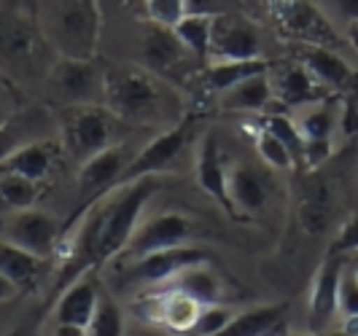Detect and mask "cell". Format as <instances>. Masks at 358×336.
<instances>
[{"label":"cell","mask_w":358,"mask_h":336,"mask_svg":"<svg viewBox=\"0 0 358 336\" xmlns=\"http://www.w3.org/2000/svg\"><path fill=\"white\" fill-rule=\"evenodd\" d=\"M318 6L329 14V19L331 17L340 19L342 27L350 24V22H358V0H318Z\"/></svg>","instance_id":"f35d334b"},{"label":"cell","mask_w":358,"mask_h":336,"mask_svg":"<svg viewBox=\"0 0 358 336\" xmlns=\"http://www.w3.org/2000/svg\"><path fill=\"white\" fill-rule=\"evenodd\" d=\"M124 122L106 108L103 103H84V105H62L57 116V138L62 154L76 164L116 145L122 138Z\"/></svg>","instance_id":"277c9868"},{"label":"cell","mask_w":358,"mask_h":336,"mask_svg":"<svg viewBox=\"0 0 358 336\" xmlns=\"http://www.w3.org/2000/svg\"><path fill=\"white\" fill-rule=\"evenodd\" d=\"M17 110V105H14V100L8 97V92H6V87H0V124L11 116Z\"/></svg>","instance_id":"b9f144b4"},{"label":"cell","mask_w":358,"mask_h":336,"mask_svg":"<svg viewBox=\"0 0 358 336\" xmlns=\"http://www.w3.org/2000/svg\"><path fill=\"white\" fill-rule=\"evenodd\" d=\"M199 234H202L199 221L192 218V215H186V212L164 210V212H157V215H148V218L141 215V221L132 229L124 250L119 253V258L129 261V258H138V256L154 253V250L197 242Z\"/></svg>","instance_id":"9c48e42d"},{"label":"cell","mask_w":358,"mask_h":336,"mask_svg":"<svg viewBox=\"0 0 358 336\" xmlns=\"http://www.w3.org/2000/svg\"><path fill=\"white\" fill-rule=\"evenodd\" d=\"M342 30H345V41L350 43V49L358 54V22H350V24H345Z\"/></svg>","instance_id":"7bdbcfd3"},{"label":"cell","mask_w":358,"mask_h":336,"mask_svg":"<svg viewBox=\"0 0 358 336\" xmlns=\"http://www.w3.org/2000/svg\"><path fill=\"white\" fill-rule=\"evenodd\" d=\"M97 272H84L78 275L73 283H68L49 307V318L54 328H78L87 336V326L94 312V304L100 296V285H97Z\"/></svg>","instance_id":"ac0fdd59"},{"label":"cell","mask_w":358,"mask_h":336,"mask_svg":"<svg viewBox=\"0 0 358 336\" xmlns=\"http://www.w3.org/2000/svg\"><path fill=\"white\" fill-rule=\"evenodd\" d=\"M19 296V288L3 272H0V304H6V301H11V299H17Z\"/></svg>","instance_id":"60d3db41"},{"label":"cell","mask_w":358,"mask_h":336,"mask_svg":"<svg viewBox=\"0 0 358 336\" xmlns=\"http://www.w3.org/2000/svg\"><path fill=\"white\" fill-rule=\"evenodd\" d=\"M337 304H340V320L345 331H356L358 328V277L348 261H342L340 285H337Z\"/></svg>","instance_id":"e575fe53"},{"label":"cell","mask_w":358,"mask_h":336,"mask_svg":"<svg viewBox=\"0 0 358 336\" xmlns=\"http://www.w3.org/2000/svg\"><path fill=\"white\" fill-rule=\"evenodd\" d=\"M329 253L334 256H348V253H358V215L345 218L342 224H337V234L331 240Z\"/></svg>","instance_id":"74e56055"},{"label":"cell","mask_w":358,"mask_h":336,"mask_svg":"<svg viewBox=\"0 0 358 336\" xmlns=\"http://www.w3.org/2000/svg\"><path fill=\"white\" fill-rule=\"evenodd\" d=\"M269 65L272 62H267L264 57H259V59H208L205 68L199 71V87L205 94L218 97L237 81L269 71Z\"/></svg>","instance_id":"f546056e"},{"label":"cell","mask_w":358,"mask_h":336,"mask_svg":"<svg viewBox=\"0 0 358 336\" xmlns=\"http://www.w3.org/2000/svg\"><path fill=\"white\" fill-rule=\"evenodd\" d=\"M162 186L164 183L159 175H143L132 183H122L73 218L62 231L59 253L54 258L59 261V272L54 275L52 299L78 275L97 272L100 266L119 258L145 205Z\"/></svg>","instance_id":"6da1fadb"},{"label":"cell","mask_w":358,"mask_h":336,"mask_svg":"<svg viewBox=\"0 0 358 336\" xmlns=\"http://www.w3.org/2000/svg\"><path fill=\"white\" fill-rule=\"evenodd\" d=\"M259 57H264V43L259 27L251 19L237 11L213 14L208 59H259Z\"/></svg>","instance_id":"2e32d148"},{"label":"cell","mask_w":358,"mask_h":336,"mask_svg":"<svg viewBox=\"0 0 358 336\" xmlns=\"http://www.w3.org/2000/svg\"><path fill=\"white\" fill-rule=\"evenodd\" d=\"M248 132L253 135V145H256V154H259V159L267 164L269 170H280V173H286V170H296V161H294V154L288 151V145L272 129L262 124H253L248 126Z\"/></svg>","instance_id":"1f68e13d"},{"label":"cell","mask_w":358,"mask_h":336,"mask_svg":"<svg viewBox=\"0 0 358 336\" xmlns=\"http://www.w3.org/2000/svg\"><path fill=\"white\" fill-rule=\"evenodd\" d=\"M269 81L275 100L283 103L286 108H302L307 103H315L321 97H329L331 92L323 89L307 71L299 59L280 62V65H269Z\"/></svg>","instance_id":"d4e9b609"},{"label":"cell","mask_w":358,"mask_h":336,"mask_svg":"<svg viewBox=\"0 0 358 336\" xmlns=\"http://www.w3.org/2000/svg\"><path fill=\"white\" fill-rule=\"evenodd\" d=\"M234 0H186V11H197V14H224L232 11Z\"/></svg>","instance_id":"ab89813d"},{"label":"cell","mask_w":358,"mask_h":336,"mask_svg":"<svg viewBox=\"0 0 358 336\" xmlns=\"http://www.w3.org/2000/svg\"><path fill=\"white\" fill-rule=\"evenodd\" d=\"M210 258L208 250L199 248L197 242H186V245H173V248H162L154 253H145L138 258H129L124 269L119 272V280L132 288H157L173 280L180 269Z\"/></svg>","instance_id":"5bb4252c"},{"label":"cell","mask_w":358,"mask_h":336,"mask_svg":"<svg viewBox=\"0 0 358 336\" xmlns=\"http://www.w3.org/2000/svg\"><path fill=\"white\" fill-rule=\"evenodd\" d=\"M288 304L275 301V304H259L251 309L234 312L227 328L221 331L224 336H278L288 334Z\"/></svg>","instance_id":"4316f807"},{"label":"cell","mask_w":358,"mask_h":336,"mask_svg":"<svg viewBox=\"0 0 358 336\" xmlns=\"http://www.w3.org/2000/svg\"><path fill=\"white\" fill-rule=\"evenodd\" d=\"M46 89L59 105L103 103L106 65L97 57H54L46 71Z\"/></svg>","instance_id":"52a82bcc"},{"label":"cell","mask_w":358,"mask_h":336,"mask_svg":"<svg viewBox=\"0 0 358 336\" xmlns=\"http://www.w3.org/2000/svg\"><path fill=\"white\" fill-rule=\"evenodd\" d=\"M345 261H348V266L353 269V275L358 277V253H348V256H345Z\"/></svg>","instance_id":"ee69618b"},{"label":"cell","mask_w":358,"mask_h":336,"mask_svg":"<svg viewBox=\"0 0 358 336\" xmlns=\"http://www.w3.org/2000/svg\"><path fill=\"white\" fill-rule=\"evenodd\" d=\"M294 110H296L294 124L305 140L302 170H318L334 154V135L342 124V105L334 100V94H329Z\"/></svg>","instance_id":"8fae6325"},{"label":"cell","mask_w":358,"mask_h":336,"mask_svg":"<svg viewBox=\"0 0 358 336\" xmlns=\"http://www.w3.org/2000/svg\"><path fill=\"white\" fill-rule=\"evenodd\" d=\"M59 156H62V145H59L57 135L43 138V140H33L0 159V175H19L43 183L54 173Z\"/></svg>","instance_id":"cb8c5ba5"},{"label":"cell","mask_w":358,"mask_h":336,"mask_svg":"<svg viewBox=\"0 0 358 336\" xmlns=\"http://www.w3.org/2000/svg\"><path fill=\"white\" fill-rule=\"evenodd\" d=\"M189 57H194V54L180 43L178 36L173 33V27H164V24L151 22L145 27V33L141 36V65H143L145 71L162 75L170 84L186 68Z\"/></svg>","instance_id":"d6986e66"},{"label":"cell","mask_w":358,"mask_h":336,"mask_svg":"<svg viewBox=\"0 0 358 336\" xmlns=\"http://www.w3.org/2000/svg\"><path fill=\"white\" fill-rule=\"evenodd\" d=\"M103 105L110 108L124 124L173 126L186 116L180 92L157 73L145 71L141 62L106 65Z\"/></svg>","instance_id":"7a4b0ae2"},{"label":"cell","mask_w":358,"mask_h":336,"mask_svg":"<svg viewBox=\"0 0 358 336\" xmlns=\"http://www.w3.org/2000/svg\"><path fill=\"white\" fill-rule=\"evenodd\" d=\"M49 41L41 30V22L22 8L0 11V65L17 73H36L46 62Z\"/></svg>","instance_id":"8992f818"},{"label":"cell","mask_w":358,"mask_h":336,"mask_svg":"<svg viewBox=\"0 0 358 336\" xmlns=\"http://www.w3.org/2000/svg\"><path fill=\"white\" fill-rule=\"evenodd\" d=\"M296 224L310 237H323L337 226V189L318 170H299L291 180Z\"/></svg>","instance_id":"ba28073f"},{"label":"cell","mask_w":358,"mask_h":336,"mask_svg":"<svg viewBox=\"0 0 358 336\" xmlns=\"http://www.w3.org/2000/svg\"><path fill=\"white\" fill-rule=\"evenodd\" d=\"M124 3H127V6H132V8H141L145 0H124Z\"/></svg>","instance_id":"f6af8a7d"},{"label":"cell","mask_w":358,"mask_h":336,"mask_svg":"<svg viewBox=\"0 0 358 336\" xmlns=\"http://www.w3.org/2000/svg\"><path fill=\"white\" fill-rule=\"evenodd\" d=\"M229 199H232L234 221L256 218L272 205L275 196V177L269 167L248 164V161H234L229 164Z\"/></svg>","instance_id":"9a60e30c"},{"label":"cell","mask_w":358,"mask_h":336,"mask_svg":"<svg viewBox=\"0 0 358 336\" xmlns=\"http://www.w3.org/2000/svg\"><path fill=\"white\" fill-rule=\"evenodd\" d=\"M345 256L326 253V258L313 275L310 299H307V331L323 334L340 320V304H337V285Z\"/></svg>","instance_id":"e0dca14e"},{"label":"cell","mask_w":358,"mask_h":336,"mask_svg":"<svg viewBox=\"0 0 358 336\" xmlns=\"http://www.w3.org/2000/svg\"><path fill=\"white\" fill-rule=\"evenodd\" d=\"M124 334V315L119 301L113 299L108 291L100 288V296L94 304V312L87 326V336H119Z\"/></svg>","instance_id":"d6a6232c"},{"label":"cell","mask_w":358,"mask_h":336,"mask_svg":"<svg viewBox=\"0 0 358 336\" xmlns=\"http://www.w3.org/2000/svg\"><path fill=\"white\" fill-rule=\"evenodd\" d=\"M232 315H234V309L227 307V301H221V304H202L197 312V320H194V326H192L189 334H194V336L221 334V331L227 328V323L232 320Z\"/></svg>","instance_id":"d590c367"},{"label":"cell","mask_w":358,"mask_h":336,"mask_svg":"<svg viewBox=\"0 0 358 336\" xmlns=\"http://www.w3.org/2000/svg\"><path fill=\"white\" fill-rule=\"evenodd\" d=\"M164 285L176 288V291L186 293V296H192L199 304H221V301H227V283L215 272V266H210V258L180 269L178 275L173 280H167Z\"/></svg>","instance_id":"83f0119b"},{"label":"cell","mask_w":358,"mask_h":336,"mask_svg":"<svg viewBox=\"0 0 358 336\" xmlns=\"http://www.w3.org/2000/svg\"><path fill=\"white\" fill-rule=\"evenodd\" d=\"M197 129L199 119L192 116V113H186L178 124L159 129L141 151H135L132 161L127 164L124 175L119 177V186L122 183H132V180H138V177L143 175H162V173H167L176 164V159L186 151V145L192 143V138L197 135Z\"/></svg>","instance_id":"30bf717a"},{"label":"cell","mask_w":358,"mask_h":336,"mask_svg":"<svg viewBox=\"0 0 358 336\" xmlns=\"http://www.w3.org/2000/svg\"><path fill=\"white\" fill-rule=\"evenodd\" d=\"M38 22L57 57H97L103 36L100 0H49Z\"/></svg>","instance_id":"3957f363"},{"label":"cell","mask_w":358,"mask_h":336,"mask_svg":"<svg viewBox=\"0 0 358 336\" xmlns=\"http://www.w3.org/2000/svg\"><path fill=\"white\" fill-rule=\"evenodd\" d=\"M267 8L278 33L288 41H296L299 46L340 49L342 43H348L318 0H267Z\"/></svg>","instance_id":"5b68a950"},{"label":"cell","mask_w":358,"mask_h":336,"mask_svg":"<svg viewBox=\"0 0 358 336\" xmlns=\"http://www.w3.org/2000/svg\"><path fill=\"white\" fill-rule=\"evenodd\" d=\"M229 164H232V161H229L224 145H221V140L215 138L213 132H210V135H202L197 156H194V177H197L199 191L210 196L229 218H234L232 199H229V189H227Z\"/></svg>","instance_id":"ffe728a7"},{"label":"cell","mask_w":358,"mask_h":336,"mask_svg":"<svg viewBox=\"0 0 358 336\" xmlns=\"http://www.w3.org/2000/svg\"><path fill=\"white\" fill-rule=\"evenodd\" d=\"M143 307L145 318L154 320L157 326L173 331V334H189L202 304L176 288L159 285V288H148L143 293Z\"/></svg>","instance_id":"44dd1931"},{"label":"cell","mask_w":358,"mask_h":336,"mask_svg":"<svg viewBox=\"0 0 358 336\" xmlns=\"http://www.w3.org/2000/svg\"><path fill=\"white\" fill-rule=\"evenodd\" d=\"M135 151L127 143H116L106 151L94 154L87 161L78 164V186H76V207L68 215L65 226L71 224L73 218L84 207H90L94 199H100L103 194H108L110 189L119 186V177L124 175L127 164L132 161Z\"/></svg>","instance_id":"4fadbf2b"},{"label":"cell","mask_w":358,"mask_h":336,"mask_svg":"<svg viewBox=\"0 0 358 336\" xmlns=\"http://www.w3.org/2000/svg\"><path fill=\"white\" fill-rule=\"evenodd\" d=\"M52 264H54L52 258L36 256V253L19 248V245L0 237V272L17 285L19 293H33V291H38L43 285V280H46Z\"/></svg>","instance_id":"484cf974"},{"label":"cell","mask_w":358,"mask_h":336,"mask_svg":"<svg viewBox=\"0 0 358 336\" xmlns=\"http://www.w3.org/2000/svg\"><path fill=\"white\" fill-rule=\"evenodd\" d=\"M272 103H275V92H272L269 71L248 75L218 94V108L229 113H264Z\"/></svg>","instance_id":"f1b7e54d"},{"label":"cell","mask_w":358,"mask_h":336,"mask_svg":"<svg viewBox=\"0 0 358 336\" xmlns=\"http://www.w3.org/2000/svg\"><path fill=\"white\" fill-rule=\"evenodd\" d=\"M41 196V183L19 175H0V207L6 212L33 207Z\"/></svg>","instance_id":"836d02e7"},{"label":"cell","mask_w":358,"mask_h":336,"mask_svg":"<svg viewBox=\"0 0 358 336\" xmlns=\"http://www.w3.org/2000/svg\"><path fill=\"white\" fill-rule=\"evenodd\" d=\"M210 30H213V14H197V11H186L173 24V33L199 62H208L210 57Z\"/></svg>","instance_id":"4dcf8cb0"},{"label":"cell","mask_w":358,"mask_h":336,"mask_svg":"<svg viewBox=\"0 0 358 336\" xmlns=\"http://www.w3.org/2000/svg\"><path fill=\"white\" fill-rule=\"evenodd\" d=\"M296 59L305 65L310 75L329 89L331 94L337 92H350L358 87V71L340 54V49L329 46H302Z\"/></svg>","instance_id":"603a6c76"},{"label":"cell","mask_w":358,"mask_h":336,"mask_svg":"<svg viewBox=\"0 0 358 336\" xmlns=\"http://www.w3.org/2000/svg\"><path fill=\"white\" fill-rule=\"evenodd\" d=\"M143 8H145L148 22L173 27V24L186 14V0H145Z\"/></svg>","instance_id":"8d00e7d4"},{"label":"cell","mask_w":358,"mask_h":336,"mask_svg":"<svg viewBox=\"0 0 358 336\" xmlns=\"http://www.w3.org/2000/svg\"><path fill=\"white\" fill-rule=\"evenodd\" d=\"M57 135V116L43 105L17 108L3 124H0V159L22 145Z\"/></svg>","instance_id":"7402d4cb"},{"label":"cell","mask_w":358,"mask_h":336,"mask_svg":"<svg viewBox=\"0 0 358 336\" xmlns=\"http://www.w3.org/2000/svg\"><path fill=\"white\" fill-rule=\"evenodd\" d=\"M62 231H65V224L57 215H52V212L41 210L38 205L22 207V210H11L3 218V224H0V237L3 240L30 250L36 256L52 258V261L59 253Z\"/></svg>","instance_id":"7c38bea8"}]
</instances>
